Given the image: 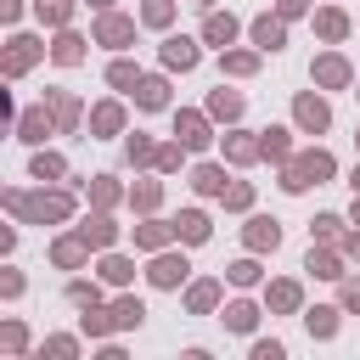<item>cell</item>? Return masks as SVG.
I'll list each match as a JSON object with an SVG mask.
<instances>
[{
    "label": "cell",
    "instance_id": "obj_1",
    "mask_svg": "<svg viewBox=\"0 0 360 360\" xmlns=\"http://www.w3.org/2000/svg\"><path fill=\"white\" fill-rule=\"evenodd\" d=\"M332 174V158L326 152H309V158H298V163H287V191H304V186H315V180H326Z\"/></svg>",
    "mask_w": 360,
    "mask_h": 360
},
{
    "label": "cell",
    "instance_id": "obj_2",
    "mask_svg": "<svg viewBox=\"0 0 360 360\" xmlns=\"http://www.w3.org/2000/svg\"><path fill=\"white\" fill-rule=\"evenodd\" d=\"M141 315H146V309H141L135 298H124V304H112L107 315H84V332H107V326H141Z\"/></svg>",
    "mask_w": 360,
    "mask_h": 360
},
{
    "label": "cell",
    "instance_id": "obj_3",
    "mask_svg": "<svg viewBox=\"0 0 360 360\" xmlns=\"http://www.w3.org/2000/svg\"><path fill=\"white\" fill-rule=\"evenodd\" d=\"M298 124H304V129H326V101L298 96Z\"/></svg>",
    "mask_w": 360,
    "mask_h": 360
},
{
    "label": "cell",
    "instance_id": "obj_4",
    "mask_svg": "<svg viewBox=\"0 0 360 360\" xmlns=\"http://www.w3.org/2000/svg\"><path fill=\"white\" fill-rule=\"evenodd\" d=\"M163 62H169V68H191V62H197V45H191V39H169V45H163Z\"/></svg>",
    "mask_w": 360,
    "mask_h": 360
},
{
    "label": "cell",
    "instance_id": "obj_5",
    "mask_svg": "<svg viewBox=\"0 0 360 360\" xmlns=\"http://www.w3.org/2000/svg\"><path fill=\"white\" fill-rule=\"evenodd\" d=\"M248 242H253V248H276V242H281V225H276V219H253Z\"/></svg>",
    "mask_w": 360,
    "mask_h": 360
},
{
    "label": "cell",
    "instance_id": "obj_6",
    "mask_svg": "<svg viewBox=\"0 0 360 360\" xmlns=\"http://www.w3.org/2000/svg\"><path fill=\"white\" fill-rule=\"evenodd\" d=\"M180 276H186V259H158V264H152V281H158V287H174Z\"/></svg>",
    "mask_w": 360,
    "mask_h": 360
},
{
    "label": "cell",
    "instance_id": "obj_7",
    "mask_svg": "<svg viewBox=\"0 0 360 360\" xmlns=\"http://www.w3.org/2000/svg\"><path fill=\"white\" fill-rule=\"evenodd\" d=\"M253 39H259L264 51H276V45H281V22H276V17H259V22H253Z\"/></svg>",
    "mask_w": 360,
    "mask_h": 360
},
{
    "label": "cell",
    "instance_id": "obj_8",
    "mask_svg": "<svg viewBox=\"0 0 360 360\" xmlns=\"http://www.w3.org/2000/svg\"><path fill=\"white\" fill-rule=\"evenodd\" d=\"M135 90H141V107H163V101H169V90H163V79H141Z\"/></svg>",
    "mask_w": 360,
    "mask_h": 360
},
{
    "label": "cell",
    "instance_id": "obj_9",
    "mask_svg": "<svg viewBox=\"0 0 360 360\" xmlns=\"http://www.w3.org/2000/svg\"><path fill=\"white\" fill-rule=\"evenodd\" d=\"M174 231H180L186 242H202V236H208V219H202V214H180V225H174Z\"/></svg>",
    "mask_w": 360,
    "mask_h": 360
},
{
    "label": "cell",
    "instance_id": "obj_10",
    "mask_svg": "<svg viewBox=\"0 0 360 360\" xmlns=\"http://www.w3.org/2000/svg\"><path fill=\"white\" fill-rule=\"evenodd\" d=\"M253 315H259L253 304H231V309H225V326H231V332H248V326H253Z\"/></svg>",
    "mask_w": 360,
    "mask_h": 360
},
{
    "label": "cell",
    "instance_id": "obj_11",
    "mask_svg": "<svg viewBox=\"0 0 360 360\" xmlns=\"http://www.w3.org/2000/svg\"><path fill=\"white\" fill-rule=\"evenodd\" d=\"M309 332L315 338H332L338 332V309H309Z\"/></svg>",
    "mask_w": 360,
    "mask_h": 360
},
{
    "label": "cell",
    "instance_id": "obj_12",
    "mask_svg": "<svg viewBox=\"0 0 360 360\" xmlns=\"http://www.w3.org/2000/svg\"><path fill=\"white\" fill-rule=\"evenodd\" d=\"M101 39H107V45H124V39H129V22H124V17H101Z\"/></svg>",
    "mask_w": 360,
    "mask_h": 360
},
{
    "label": "cell",
    "instance_id": "obj_13",
    "mask_svg": "<svg viewBox=\"0 0 360 360\" xmlns=\"http://www.w3.org/2000/svg\"><path fill=\"white\" fill-rule=\"evenodd\" d=\"M315 79H321V84H343V79H349V68H343L338 56H326V62L315 68Z\"/></svg>",
    "mask_w": 360,
    "mask_h": 360
},
{
    "label": "cell",
    "instance_id": "obj_14",
    "mask_svg": "<svg viewBox=\"0 0 360 360\" xmlns=\"http://www.w3.org/2000/svg\"><path fill=\"white\" fill-rule=\"evenodd\" d=\"M180 141H186V146H208V135H202V118H191V112H186V118H180Z\"/></svg>",
    "mask_w": 360,
    "mask_h": 360
},
{
    "label": "cell",
    "instance_id": "obj_15",
    "mask_svg": "<svg viewBox=\"0 0 360 360\" xmlns=\"http://www.w3.org/2000/svg\"><path fill=\"white\" fill-rule=\"evenodd\" d=\"M231 34H236L231 17H208V39H214V45H231Z\"/></svg>",
    "mask_w": 360,
    "mask_h": 360
},
{
    "label": "cell",
    "instance_id": "obj_16",
    "mask_svg": "<svg viewBox=\"0 0 360 360\" xmlns=\"http://www.w3.org/2000/svg\"><path fill=\"white\" fill-rule=\"evenodd\" d=\"M34 62V39H11V73H22Z\"/></svg>",
    "mask_w": 360,
    "mask_h": 360
},
{
    "label": "cell",
    "instance_id": "obj_17",
    "mask_svg": "<svg viewBox=\"0 0 360 360\" xmlns=\"http://www.w3.org/2000/svg\"><path fill=\"white\" fill-rule=\"evenodd\" d=\"M343 28H349L343 11H321V34H326V39H343Z\"/></svg>",
    "mask_w": 360,
    "mask_h": 360
},
{
    "label": "cell",
    "instance_id": "obj_18",
    "mask_svg": "<svg viewBox=\"0 0 360 360\" xmlns=\"http://www.w3.org/2000/svg\"><path fill=\"white\" fill-rule=\"evenodd\" d=\"M214 112H219V118H236V112H242V96L219 90V96H214Z\"/></svg>",
    "mask_w": 360,
    "mask_h": 360
},
{
    "label": "cell",
    "instance_id": "obj_19",
    "mask_svg": "<svg viewBox=\"0 0 360 360\" xmlns=\"http://www.w3.org/2000/svg\"><path fill=\"white\" fill-rule=\"evenodd\" d=\"M197 191H208V197L225 191V174H219V169H197Z\"/></svg>",
    "mask_w": 360,
    "mask_h": 360
},
{
    "label": "cell",
    "instance_id": "obj_20",
    "mask_svg": "<svg viewBox=\"0 0 360 360\" xmlns=\"http://www.w3.org/2000/svg\"><path fill=\"white\" fill-rule=\"evenodd\" d=\"M309 270H315V276H326V281H332V276H343L332 253H309Z\"/></svg>",
    "mask_w": 360,
    "mask_h": 360
},
{
    "label": "cell",
    "instance_id": "obj_21",
    "mask_svg": "<svg viewBox=\"0 0 360 360\" xmlns=\"http://www.w3.org/2000/svg\"><path fill=\"white\" fill-rule=\"evenodd\" d=\"M270 304H276V309H292V304H298V287H292V281L270 287Z\"/></svg>",
    "mask_w": 360,
    "mask_h": 360
},
{
    "label": "cell",
    "instance_id": "obj_22",
    "mask_svg": "<svg viewBox=\"0 0 360 360\" xmlns=\"http://www.w3.org/2000/svg\"><path fill=\"white\" fill-rule=\"evenodd\" d=\"M22 141H45V112H28L22 118Z\"/></svg>",
    "mask_w": 360,
    "mask_h": 360
},
{
    "label": "cell",
    "instance_id": "obj_23",
    "mask_svg": "<svg viewBox=\"0 0 360 360\" xmlns=\"http://www.w3.org/2000/svg\"><path fill=\"white\" fill-rule=\"evenodd\" d=\"M214 298H219V287H214V281H202V287H191V309H208Z\"/></svg>",
    "mask_w": 360,
    "mask_h": 360
},
{
    "label": "cell",
    "instance_id": "obj_24",
    "mask_svg": "<svg viewBox=\"0 0 360 360\" xmlns=\"http://www.w3.org/2000/svg\"><path fill=\"white\" fill-rule=\"evenodd\" d=\"M56 62H79V39H73V34L56 39Z\"/></svg>",
    "mask_w": 360,
    "mask_h": 360
},
{
    "label": "cell",
    "instance_id": "obj_25",
    "mask_svg": "<svg viewBox=\"0 0 360 360\" xmlns=\"http://www.w3.org/2000/svg\"><path fill=\"white\" fill-rule=\"evenodd\" d=\"M264 152H270V158H287V129H270V135H264Z\"/></svg>",
    "mask_w": 360,
    "mask_h": 360
},
{
    "label": "cell",
    "instance_id": "obj_26",
    "mask_svg": "<svg viewBox=\"0 0 360 360\" xmlns=\"http://www.w3.org/2000/svg\"><path fill=\"white\" fill-rule=\"evenodd\" d=\"M84 242H112V225H107V219H90V225H84Z\"/></svg>",
    "mask_w": 360,
    "mask_h": 360
},
{
    "label": "cell",
    "instance_id": "obj_27",
    "mask_svg": "<svg viewBox=\"0 0 360 360\" xmlns=\"http://www.w3.org/2000/svg\"><path fill=\"white\" fill-rule=\"evenodd\" d=\"M39 17H45V22H62V17H68V0H39Z\"/></svg>",
    "mask_w": 360,
    "mask_h": 360
},
{
    "label": "cell",
    "instance_id": "obj_28",
    "mask_svg": "<svg viewBox=\"0 0 360 360\" xmlns=\"http://www.w3.org/2000/svg\"><path fill=\"white\" fill-rule=\"evenodd\" d=\"M253 276H259V264H253V259H242V264H231V281H242V287H248Z\"/></svg>",
    "mask_w": 360,
    "mask_h": 360
},
{
    "label": "cell",
    "instance_id": "obj_29",
    "mask_svg": "<svg viewBox=\"0 0 360 360\" xmlns=\"http://www.w3.org/2000/svg\"><path fill=\"white\" fill-rule=\"evenodd\" d=\"M112 84H141V73H135L129 62H118V68H112Z\"/></svg>",
    "mask_w": 360,
    "mask_h": 360
},
{
    "label": "cell",
    "instance_id": "obj_30",
    "mask_svg": "<svg viewBox=\"0 0 360 360\" xmlns=\"http://www.w3.org/2000/svg\"><path fill=\"white\" fill-rule=\"evenodd\" d=\"M146 22H169V0H146Z\"/></svg>",
    "mask_w": 360,
    "mask_h": 360
},
{
    "label": "cell",
    "instance_id": "obj_31",
    "mask_svg": "<svg viewBox=\"0 0 360 360\" xmlns=\"http://www.w3.org/2000/svg\"><path fill=\"white\" fill-rule=\"evenodd\" d=\"M96 129H118V107H101L96 112Z\"/></svg>",
    "mask_w": 360,
    "mask_h": 360
},
{
    "label": "cell",
    "instance_id": "obj_32",
    "mask_svg": "<svg viewBox=\"0 0 360 360\" xmlns=\"http://www.w3.org/2000/svg\"><path fill=\"white\" fill-rule=\"evenodd\" d=\"M34 174H39V180H45V174H62V158H39V163H34Z\"/></svg>",
    "mask_w": 360,
    "mask_h": 360
},
{
    "label": "cell",
    "instance_id": "obj_33",
    "mask_svg": "<svg viewBox=\"0 0 360 360\" xmlns=\"http://www.w3.org/2000/svg\"><path fill=\"white\" fill-rule=\"evenodd\" d=\"M56 264H79V242H62L56 248Z\"/></svg>",
    "mask_w": 360,
    "mask_h": 360
},
{
    "label": "cell",
    "instance_id": "obj_34",
    "mask_svg": "<svg viewBox=\"0 0 360 360\" xmlns=\"http://www.w3.org/2000/svg\"><path fill=\"white\" fill-rule=\"evenodd\" d=\"M107 281H129V264L124 259H107Z\"/></svg>",
    "mask_w": 360,
    "mask_h": 360
},
{
    "label": "cell",
    "instance_id": "obj_35",
    "mask_svg": "<svg viewBox=\"0 0 360 360\" xmlns=\"http://www.w3.org/2000/svg\"><path fill=\"white\" fill-rule=\"evenodd\" d=\"M253 360H281V343H253Z\"/></svg>",
    "mask_w": 360,
    "mask_h": 360
},
{
    "label": "cell",
    "instance_id": "obj_36",
    "mask_svg": "<svg viewBox=\"0 0 360 360\" xmlns=\"http://www.w3.org/2000/svg\"><path fill=\"white\" fill-rule=\"evenodd\" d=\"M304 6H309V0H281V11H287V17H292V11H304Z\"/></svg>",
    "mask_w": 360,
    "mask_h": 360
},
{
    "label": "cell",
    "instance_id": "obj_37",
    "mask_svg": "<svg viewBox=\"0 0 360 360\" xmlns=\"http://www.w3.org/2000/svg\"><path fill=\"white\" fill-rule=\"evenodd\" d=\"M349 253H360V236H349Z\"/></svg>",
    "mask_w": 360,
    "mask_h": 360
},
{
    "label": "cell",
    "instance_id": "obj_38",
    "mask_svg": "<svg viewBox=\"0 0 360 360\" xmlns=\"http://www.w3.org/2000/svg\"><path fill=\"white\" fill-rule=\"evenodd\" d=\"M354 191H360V169H354Z\"/></svg>",
    "mask_w": 360,
    "mask_h": 360
},
{
    "label": "cell",
    "instance_id": "obj_39",
    "mask_svg": "<svg viewBox=\"0 0 360 360\" xmlns=\"http://www.w3.org/2000/svg\"><path fill=\"white\" fill-rule=\"evenodd\" d=\"M197 6H208V0H197Z\"/></svg>",
    "mask_w": 360,
    "mask_h": 360
}]
</instances>
